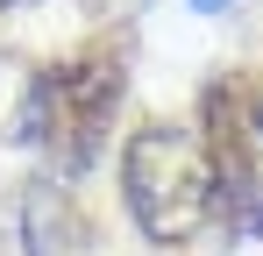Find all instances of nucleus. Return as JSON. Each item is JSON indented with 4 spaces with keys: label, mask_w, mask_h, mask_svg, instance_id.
I'll return each mask as SVG.
<instances>
[{
    "label": "nucleus",
    "mask_w": 263,
    "mask_h": 256,
    "mask_svg": "<svg viewBox=\"0 0 263 256\" xmlns=\"http://www.w3.org/2000/svg\"><path fill=\"white\" fill-rule=\"evenodd\" d=\"M128 207L149 235L185 242L206 213H214V157L185 135V128H142L128 142Z\"/></svg>",
    "instance_id": "obj_1"
},
{
    "label": "nucleus",
    "mask_w": 263,
    "mask_h": 256,
    "mask_svg": "<svg viewBox=\"0 0 263 256\" xmlns=\"http://www.w3.org/2000/svg\"><path fill=\"white\" fill-rule=\"evenodd\" d=\"M114 93H121L114 50H86V57L43 71V85H36V135L50 142V157L64 171L92 164V150L107 135V114H114Z\"/></svg>",
    "instance_id": "obj_2"
},
{
    "label": "nucleus",
    "mask_w": 263,
    "mask_h": 256,
    "mask_svg": "<svg viewBox=\"0 0 263 256\" xmlns=\"http://www.w3.org/2000/svg\"><path fill=\"white\" fill-rule=\"evenodd\" d=\"M256 135H263V85H256Z\"/></svg>",
    "instance_id": "obj_3"
},
{
    "label": "nucleus",
    "mask_w": 263,
    "mask_h": 256,
    "mask_svg": "<svg viewBox=\"0 0 263 256\" xmlns=\"http://www.w3.org/2000/svg\"><path fill=\"white\" fill-rule=\"evenodd\" d=\"M199 7H228V0H199Z\"/></svg>",
    "instance_id": "obj_4"
}]
</instances>
